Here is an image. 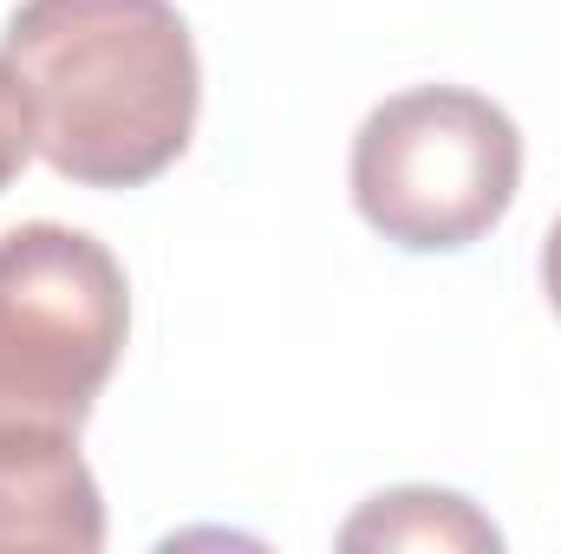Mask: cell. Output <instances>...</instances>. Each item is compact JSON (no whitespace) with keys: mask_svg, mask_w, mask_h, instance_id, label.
I'll return each mask as SVG.
<instances>
[{"mask_svg":"<svg viewBox=\"0 0 561 554\" xmlns=\"http://www.w3.org/2000/svg\"><path fill=\"white\" fill-rule=\"evenodd\" d=\"M542 293H549V307H556V320H561V216H556V229H549V242H542Z\"/></svg>","mask_w":561,"mask_h":554,"instance_id":"obj_7","label":"cell"},{"mask_svg":"<svg viewBox=\"0 0 561 554\" xmlns=\"http://www.w3.org/2000/svg\"><path fill=\"white\" fill-rule=\"evenodd\" d=\"M516 189L523 131L470 85L392 92L353 138V209L405 255H457L483 242Z\"/></svg>","mask_w":561,"mask_h":554,"instance_id":"obj_3","label":"cell"},{"mask_svg":"<svg viewBox=\"0 0 561 554\" xmlns=\"http://www.w3.org/2000/svg\"><path fill=\"white\" fill-rule=\"evenodd\" d=\"M340 549H503V529L457 489H386L346 529Z\"/></svg>","mask_w":561,"mask_h":554,"instance_id":"obj_5","label":"cell"},{"mask_svg":"<svg viewBox=\"0 0 561 554\" xmlns=\"http://www.w3.org/2000/svg\"><path fill=\"white\" fill-rule=\"evenodd\" d=\"M131 339L125 262L66 222L0 235V437H79Z\"/></svg>","mask_w":561,"mask_h":554,"instance_id":"obj_2","label":"cell"},{"mask_svg":"<svg viewBox=\"0 0 561 554\" xmlns=\"http://www.w3.org/2000/svg\"><path fill=\"white\" fill-rule=\"evenodd\" d=\"M0 59L33 157L85 189L157 183L196 138L203 66L176 0H20Z\"/></svg>","mask_w":561,"mask_h":554,"instance_id":"obj_1","label":"cell"},{"mask_svg":"<svg viewBox=\"0 0 561 554\" xmlns=\"http://www.w3.org/2000/svg\"><path fill=\"white\" fill-rule=\"evenodd\" d=\"M0 549H105V496H99L92 463L79 457V437L66 430L0 437Z\"/></svg>","mask_w":561,"mask_h":554,"instance_id":"obj_4","label":"cell"},{"mask_svg":"<svg viewBox=\"0 0 561 554\" xmlns=\"http://www.w3.org/2000/svg\"><path fill=\"white\" fill-rule=\"evenodd\" d=\"M26 157H33V125H26V105H20L13 72H7V59H0V189L26 170Z\"/></svg>","mask_w":561,"mask_h":554,"instance_id":"obj_6","label":"cell"}]
</instances>
